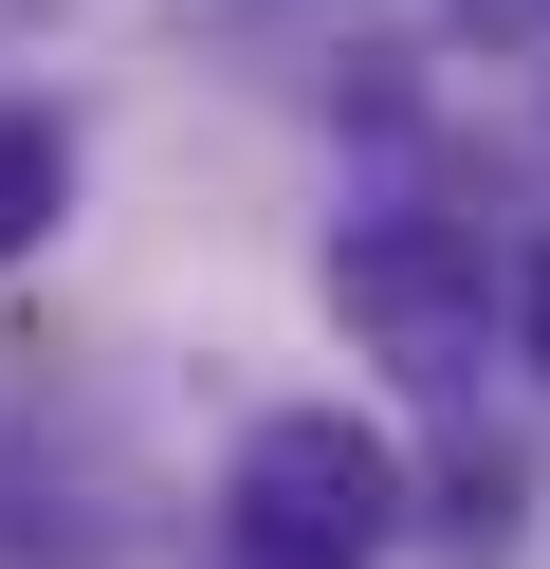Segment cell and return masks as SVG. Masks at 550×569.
I'll list each match as a JSON object with an SVG mask.
<instances>
[{"mask_svg": "<svg viewBox=\"0 0 550 569\" xmlns=\"http://www.w3.org/2000/svg\"><path fill=\"white\" fill-rule=\"evenodd\" d=\"M386 496H403V459L367 441V422L293 405V422L239 441V551L257 569H367V551H386Z\"/></svg>", "mask_w": 550, "mask_h": 569, "instance_id": "obj_1", "label": "cell"}, {"mask_svg": "<svg viewBox=\"0 0 550 569\" xmlns=\"http://www.w3.org/2000/svg\"><path fill=\"white\" fill-rule=\"evenodd\" d=\"M56 184H73V166H56V129H0V258L56 221Z\"/></svg>", "mask_w": 550, "mask_h": 569, "instance_id": "obj_3", "label": "cell"}, {"mask_svg": "<svg viewBox=\"0 0 550 569\" xmlns=\"http://www.w3.org/2000/svg\"><path fill=\"white\" fill-rule=\"evenodd\" d=\"M330 295H349L367 331L403 349V368H459V331H477V276H459V239H422V221H367L349 258H330Z\"/></svg>", "mask_w": 550, "mask_h": 569, "instance_id": "obj_2", "label": "cell"}]
</instances>
